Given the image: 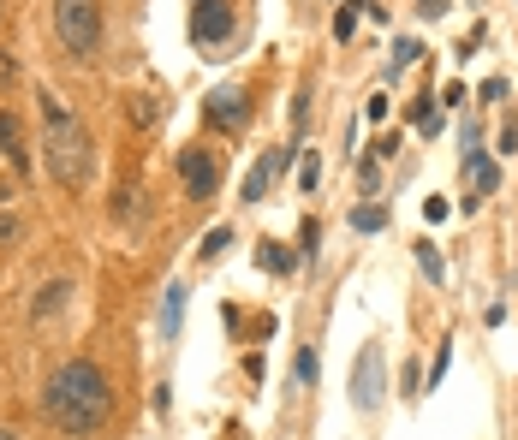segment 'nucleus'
I'll return each instance as SVG.
<instances>
[{
	"label": "nucleus",
	"mask_w": 518,
	"mask_h": 440,
	"mask_svg": "<svg viewBox=\"0 0 518 440\" xmlns=\"http://www.w3.org/2000/svg\"><path fill=\"white\" fill-rule=\"evenodd\" d=\"M42 411L54 417V429H66V435H96L102 423H108V411H114V393H108V375L96 369V363H60L54 369V381L42 387Z\"/></svg>",
	"instance_id": "f257e3e1"
},
{
	"label": "nucleus",
	"mask_w": 518,
	"mask_h": 440,
	"mask_svg": "<svg viewBox=\"0 0 518 440\" xmlns=\"http://www.w3.org/2000/svg\"><path fill=\"white\" fill-rule=\"evenodd\" d=\"M42 167L66 185V191H84L90 185V131L78 125V113L66 102H42Z\"/></svg>",
	"instance_id": "f03ea898"
},
{
	"label": "nucleus",
	"mask_w": 518,
	"mask_h": 440,
	"mask_svg": "<svg viewBox=\"0 0 518 440\" xmlns=\"http://www.w3.org/2000/svg\"><path fill=\"white\" fill-rule=\"evenodd\" d=\"M54 30H60L66 54L90 60L102 48V0H54Z\"/></svg>",
	"instance_id": "7ed1b4c3"
},
{
	"label": "nucleus",
	"mask_w": 518,
	"mask_h": 440,
	"mask_svg": "<svg viewBox=\"0 0 518 440\" xmlns=\"http://www.w3.org/2000/svg\"><path fill=\"white\" fill-rule=\"evenodd\" d=\"M376 399H382V351L364 345L358 363H352V405L358 411H376Z\"/></svg>",
	"instance_id": "20e7f679"
},
{
	"label": "nucleus",
	"mask_w": 518,
	"mask_h": 440,
	"mask_svg": "<svg viewBox=\"0 0 518 440\" xmlns=\"http://www.w3.org/2000/svg\"><path fill=\"white\" fill-rule=\"evenodd\" d=\"M179 179H185V191H191V197H215L221 167H215V155H209V149H185V155H179Z\"/></svg>",
	"instance_id": "39448f33"
},
{
	"label": "nucleus",
	"mask_w": 518,
	"mask_h": 440,
	"mask_svg": "<svg viewBox=\"0 0 518 440\" xmlns=\"http://www.w3.org/2000/svg\"><path fill=\"white\" fill-rule=\"evenodd\" d=\"M191 36H197L203 48H215V42H227V36H233V12H227V0H197V18H191Z\"/></svg>",
	"instance_id": "423d86ee"
},
{
	"label": "nucleus",
	"mask_w": 518,
	"mask_h": 440,
	"mask_svg": "<svg viewBox=\"0 0 518 440\" xmlns=\"http://www.w3.org/2000/svg\"><path fill=\"white\" fill-rule=\"evenodd\" d=\"M245 119H251V102H245V90H215L209 96V125L215 131H245Z\"/></svg>",
	"instance_id": "0eeeda50"
},
{
	"label": "nucleus",
	"mask_w": 518,
	"mask_h": 440,
	"mask_svg": "<svg viewBox=\"0 0 518 440\" xmlns=\"http://www.w3.org/2000/svg\"><path fill=\"white\" fill-rule=\"evenodd\" d=\"M274 173H286V149H268V155H257V167H251V179H245V203H262V191H268V179Z\"/></svg>",
	"instance_id": "6e6552de"
},
{
	"label": "nucleus",
	"mask_w": 518,
	"mask_h": 440,
	"mask_svg": "<svg viewBox=\"0 0 518 440\" xmlns=\"http://www.w3.org/2000/svg\"><path fill=\"white\" fill-rule=\"evenodd\" d=\"M405 119H411L423 137H435V131H441V113H435V102H429V96H417V102L405 108Z\"/></svg>",
	"instance_id": "1a4fd4ad"
},
{
	"label": "nucleus",
	"mask_w": 518,
	"mask_h": 440,
	"mask_svg": "<svg viewBox=\"0 0 518 440\" xmlns=\"http://www.w3.org/2000/svg\"><path fill=\"white\" fill-rule=\"evenodd\" d=\"M0 149H6V161H12V167H24V161H30V155H24V143H18V119H12V113H0Z\"/></svg>",
	"instance_id": "9d476101"
},
{
	"label": "nucleus",
	"mask_w": 518,
	"mask_h": 440,
	"mask_svg": "<svg viewBox=\"0 0 518 440\" xmlns=\"http://www.w3.org/2000/svg\"><path fill=\"white\" fill-rule=\"evenodd\" d=\"M179 310H185V286H167V298H161V333L167 339L179 333Z\"/></svg>",
	"instance_id": "9b49d317"
},
{
	"label": "nucleus",
	"mask_w": 518,
	"mask_h": 440,
	"mask_svg": "<svg viewBox=\"0 0 518 440\" xmlns=\"http://www.w3.org/2000/svg\"><path fill=\"white\" fill-rule=\"evenodd\" d=\"M292 262H298V256H292L286 244H274V238H262V268H268V274H292Z\"/></svg>",
	"instance_id": "f8f14e48"
},
{
	"label": "nucleus",
	"mask_w": 518,
	"mask_h": 440,
	"mask_svg": "<svg viewBox=\"0 0 518 440\" xmlns=\"http://www.w3.org/2000/svg\"><path fill=\"white\" fill-rule=\"evenodd\" d=\"M66 298H72V286H66V280H54V286H48V292H36V310H30V316H36V322H42V316H54V310H60V304H66Z\"/></svg>",
	"instance_id": "ddd939ff"
},
{
	"label": "nucleus",
	"mask_w": 518,
	"mask_h": 440,
	"mask_svg": "<svg viewBox=\"0 0 518 440\" xmlns=\"http://www.w3.org/2000/svg\"><path fill=\"white\" fill-rule=\"evenodd\" d=\"M417 268H423V274H429L435 286L447 280V262H441V250H435V244H417Z\"/></svg>",
	"instance_id": "4468645a"
},
{
	"label": "nucleus",
	"mask_w": 518,
	"mask_h": 440,
	"mask_svg": "<svg viewBox=\"0 0 518 440\" xmlns=\"http://www.w3.org/2000/svg\"><path fill=\"white\" fill-rule=\"evenodd\" d=\"M358 12H370V0H346V12L334 18V36H340V42H346V36L358 30Z\"/></svg>",
	"instance_id": "2eb2a0df"
},
{
	"label": "nucleus",
	"mask_w": 518,
	"mask_h": 440,
	"mask_svg": "<svg viewBox=\"0 0 518 440\" xmlns=\"http://www.w3.org/2000/svg\"><path fill=\"white\" fill-rule=\"evenodd\" d=\"M18 238H24V220H18V215H6V209H0V250H12Z\"/></svg>",
	"instance_id": "dca6fc26"
},
{
	"label": "nucleus",
	"mask_w": 518,
	"mask_h": 440,
	"mask_svg": "<svg viewBox=\"0 0 518 440\" xmlns=\"http://www.w3.org/2000/svg\"><path fill=\"white\" fill-rule=\"evenodd\" d=\"M352 226H358V232H382V226H388V209H358Z\"/></svg>",
	"instance_id": "f3484780"
},
{
	"label": "nucleus",
	"mask_w": 518,
	"mask_h": 440,
	"mask_svg": "<svg viewBox=\"0 0 518 440\" xmlns=\"http://www.w3.org/2000/svg\"><path fill=\"white\" fill-rule=\"evenodd\" d=\"M316 179H322V161H316V155H304V167H298V185H304V191H316Z\"/></svg>",
	"instance_id": "a211bd4d"
},
{
	"label": "nucleus",
	"mask_w": 518,
	"mask_h": 440,
	"mask_svg": "<svg viewBox=\"0 0 518 440\" xmlns=\"http://www.w3.org/2000/svg\"><path fill=\"white\" fill-rule=\"evenodd\" d=\"M227 238H233V232H227V226H215V232L203 238V256H221V250H227Z\"/></svg>",
	"instance_id": "6ab92c4d"
},
{
	"label": "nucleus",
	"mask_w": 518,
	"mask_h": 440,
	"mask_svg": "<svg viewBox=\"0 0 518 440\" xmlns=\"http://www.w3.org/2000/svg\"><path fill=\"white\" fill-rule=\"evenodd\" d=\"M411 60H417V42H399V48H393V72H405V66H411Z\"/></svg>",
	"instance_id": "aec40b11"
},
{
	"label": "nucleus",
	"mask_w": 518,
	"mask_h": 440,
	"mask_svg": "<svg viewBox=\"0 0 518 440\" xmlns=\"http://www.w3.org/2000/svg\"><path fill=\"white\" fill-rule=\"evenodd\" d=\"M298 381H316V351H298Z\"/></svg>",
	"instance_id": "412c9836"
},
{
	"label": "nucleus",
	"mask_w": 518,
	"mask_h": 440,
	"mask_svg": "<svg viewBox=\"0 0 518 440\" xmlns=\"http://www.w3.org/2000/svg\"><path fill=\"white\" fill-rule=\"evenodd\" d=\"M501 155H518V125H507V131H501Z\"/></svg>",
	"instance_id": "4be33fe9"
},
{
	"label": "nucleus",
	"mask_w": 518,
	"mask_h": 440,
	"mask_svg": "<svg viewBox=\"0 0 518 440\" xmlns=\"http://www.w3.org/2000/svg\"><path fill=\"white\" fill-rule=\"evenodd\" d=\"M0 440H18V435H12V429H0Z\"/></svg>",
	"instance_id": "5701e85b"
}]
</instances>
